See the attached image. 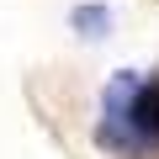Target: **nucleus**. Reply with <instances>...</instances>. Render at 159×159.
Masks as SVG:
<instances>
[{
  "instance_id": "obj_1",
  "label": "nucleus",
  "mask_w": 159,
  "mask_h": 159,
  "mask_svg": "<svg viewBox=\"0 0 159 159\" xmlns=\"http://www.w3.org/2000/svg\"><path fill=\"white\" fill-rule=\"evenodd\" d=\"M111 117H122V122H127V138H138V143L159 148V80H154V85H138L127 106H122V96L111 90Z\"/></svg>"
}]
</instances>
